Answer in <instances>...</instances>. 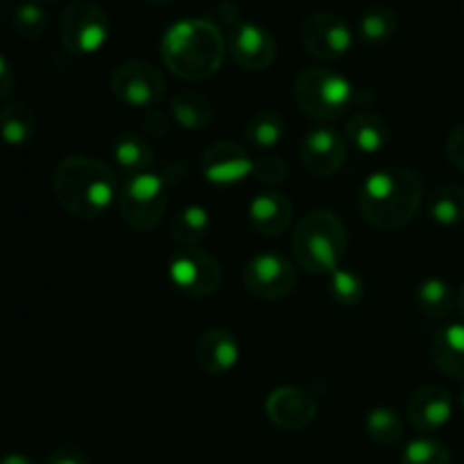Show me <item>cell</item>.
I'll return each mask as SVG.
<instances>
[{
	"mask_svg": "<svg viewBox=\"0 0 464 464\" xmlns=\"http://www.w3.org/2000/svg\"><path fill=\"white\" fill-rule=\"evenodd\" d=\"M329 295L338 306H358L362 302V297H365V284L352 270L338 267L334 275H329Z\"/></svg>",
	"mask_w": 464,
	"mask_h": 464,
	"instance_id": "cell-30",
	"label": "cell"
},
{
	"mask_svg": "<svg viewBox=\"0 0 464 464\" xmlns=\"http://www.w3.org/2000/svg\"><path fill=\"white\" fill-rule=\"evenodd\" d=\"M48 464H89V458H86L80 449L62 444V447L50 451Z\"/></svg>",
	"mask_w": 464,
	"mask_h": 464,
	"instance_id": "cell-36",
	"label": "cell"
},
{
	"mask_svg": "<svg viewBox=\"0 0 464 464\" xmlns=\"http://www.w3.org/2000/svg\"><path fill=\"white\" fill-rule=\"evenodd\" d=\"M111 91L121 102L134 109H157L166 93V80L154 63L131 59L111 72Z\"/></svg>",
	"mask_w": 464,
	"mask_h": 464,
	"instance_id": "cell-9",
	"label": "cell"
},
{
	"mask_svg": "<svg viewBox=\"0 0 464 464\" xmlns=\"http://www.w3.org/2000/svg\"><path fill=\"white\" fill-rule=\"evenodd\" d=\"M304 168L315 177H331L344 166L347 140L331 127H315L308 131L299 148Z\"/></svg>",
	"mask_w": 464,
	"mask_h": 464,
	"instance_id": "cell-13",
	"label": "cell"
},
{
	"mask_svg": "<svg viewBox=\"0 0 464 464\" xmlns=\"http://www.w3.org/2000/svg\"><path fill=\"white\" fill-rule=\"evenodd\" d=\"M254 175L263 184L276 186L288 177V166L279 157H261L254 161Z\"/></svg>",
	"mask_w": 464,
	"mask_h": 464,
	"instance_id": "cell-33",
	"label": "cell"
},
{
	"mask_svg": "<svg viewBox=\"0 0 464 464\" xmlns=\"http://www.w3.org/2000/svg\"><path fill=\"white\" fill-rule=\"evenodd\" d=\"M238 338L227 326H211L195 343V361L207 374H225L238 362Z\"/></svg>",
	"mask_w": 464,
	"mask_h": 464,
	"instance_id": "cell-17",
	"label": "cell"
},
{
	"mask_svg": "<svg viewBox=\"0 0 464 464\" xmlns=\"http://www.w3.org/2000/svg\"><path fill=\"white\" fill-rule=\"evenodd\" d=\"M208 229H211V216L204 207L190 204V207L181 208L170 222V234L184 247H198L207 238Z\"/></svg>",
	"mask_w": 464,
	"mask_h": 464,
	"instance_id": "cell-26",
	"label": "cell"
},
{
	"mask_svg": "<svg viewBox=\"0 0 464 464\" xmlns=\"http://www.w3.org/2000/svg\"><path fill=\"white\" fill-rule=\"evenodd\" d=\"M462 12H464V0H462Z\"/></svg>",
	"mask_w": 464,
	"mask_h": 464,
	"instance_id": "cell-42",
	"label": "cell"
},
{
	"mask_svg": "<svg viewBox=\"0 0 464 464\" xmlns=\"http://www.w3.org/2000/svg\"><path fill=\"white\" fill-rule=\"evenodd\" d=\"M390 125L376 113H356L344 125V140L362 154H379L390 143Z\"/></svg>",
	"mask_w": 464,
	"mask_h": 464,
	"instance_id": "cell-19",
	"label": "cell"
},
{
	"mask_svg": "<svg viewBox=\"0 0 464 464\" xmlns=\"http://www.w3.org/2000/svg\"><path fill=\"white\" fill-rule=\"evenodd\" d=\"M245 288L263 302H281L297 288L299 275L281 254L263 252L249 258L243 270Z\"/></svg>",
	"mask_w": 464,
	"mask_h": 464,
	"instance_id": "cell-10",
	"label": "cell"
},
{
	"mask_svg": "<svg viewBox=\"0 0 464 464\" xmlns=\"http://www.w3.org/2000/svg\"><path fill=\"white\" fill-rule=\"evenodd\" d=\"M365 430L374 442L392 447L403 440V420L392 408H372L365 417Z\"/></svg>",
	"mask_w": 464,
	"mask_h": 464,
	"instance_id": "cell-29",
	"label": "cell"
},
{
	"mask_svg": "<svg viewBox=\"0 0 464 464\" xmlns=\"http://www.w3.org/2000/svg\"><path fill=\"white\" fill-rule=\"evenodd\" d=\"M399 30V14L388 5H372L358 18V36L367 48L385 45Z\"/></svg>",
	"mask_w": 464,
	"mask_h": 464,
	"instance_id": "cell-21",
	"label": "cell"
},
{
	"mask_svg": "<svg viewBox=\"0 0 464 464\" xmlns=\"http://www.w3.org/2000/svg\"><path fill=\"white\" fill-rule=\"evenodd\" d=\"M293 98L299 111L306 113L313 121H338L353 104L361 93L356 86L340 72L331 68H304L293 86Z\"/></svg>",
	"mask_w": 464,
	"mask_h": 464,
	"instance_id": "cell-5",
	"label": "cell"
},
{
	"mask_svg": "<svg viewBox=\"0 0 464 464\" xmlns=\"http://www.w3.org/2000/svg\"><path fill=\"white\" fill-rule=\"evenodd\" d=\"M401 464H453L447 444L433 438H420L401 453Z\"/></svg>",
	"mask_w": 464,
	"mask_h": 464,
	"instance_id": "cell-31",
	"label": "cell"
},
{
	"mask_svg": "<svg viewBox=\"0 0 464 464\" xmlns=\"http://www.w3.org/2000/svg\"><path fill=\"white\" fill-rule=\"evenodd\" d=\"M424 202V181L411 168H383L362 181L358 207L372 227L381 231L406 229Z\"/></svg>",
	"mask_w": 464,
	"mask_h": 464,
	"instance_id": "cell-1",
	"label": "cell"
},
{
	"mask_svg": "<svg viewBox=\"0 0 464 464\" xmlns=\"http://www.w3.org/2000/svg\"><path fill=\"white\" fill-rule=\"evenodd\" d=\"M109 14L95 0H75L59 18V39L72 54H95L109 41Z\"/></svg>",
	"mask_w": 464,
	"mask_h": 464,
	"instance_id": "cell-7",
	"label": "cell"
},
{
	"mask_svg": "<svg viewBox=\"0 0 464 464\" xmlns=\"http://www.w3.org/2000/svg\"><path fill=\"white\" fill-rule=\"evenodd\" d=\"M415 302L417 308L426 317L440 320V317H447L451 313L453 304H456V295H453V288L447 281L433 276V279H426L417 285Z\"/></svg>",
	"mask_w": 464,
	"mask_h": 464,
	"instance_id": "cell-28",
	"label": "cell"
},
{
	"mask_svg": "<svg viewBox=\"0 0 464 464\" xmlns=\"http://www.w3.org/2000/svg\"><path fill=\"white\" fill-rule=\"evenodd\" d=\"M14 30L23 36V39H39L48 27V12L41 7L39 3H23L18 5L14 12Z\"/></svg>",
	"mask_w": 464,
	"mask_h": 464,
	"instance_id": "cell-32",
	"label": "cell"
},
{
	"mask_svg": "<svg viewBox=\"0 0 464 464\" xmlns=\"http://www.w3.org/2000/svg\"><path fill=\"white\" fill-rule=\"evenodd\" d=\"M143 130L150 139H161L170 131V118L161 111V109H148L143 118Z\"/></svg>",
	"mask_w": 464,
	"mask_h": 464,
	"instance_id": "cell-35",
	"label": "cell"
},
{
	"mask_svg": "<svg viewBox=\"0 0 464 464\" xmlns=\"http://www.w3.org/2000/svg\"><path fill=\"white\" fill-rule=\"evenodd\" d=\"M426 211L438 225L456 227L464 222V188L456 184H442L426 199Z\"/></svg>",
	"mask_w": 464,
	"mask_h": 464,
	"instance_id": "cell-25",
	"label": "cell"
},
{
	"mask_svg": "<svg viewBox=\"0 0 464 464\" xmlns=\"http://www.w3.org/2000/svg\"><path fill=\"white\" fill-rule=\"evenodd\" d=\"M430 356L442 374L464 381V324H449L438 331Z\"/></svg>",
	"mask_w": 464,
	"mask_h": 464,
	"instance_id": "cell-20",
	"label": "cell"
},
{
	"mask_svg": "<svg viewBox=\"0 0 464 464\" xmlns=\"http://www.w3.org/2000/svg\"><path fill=\"white\" fill-rule=\"evenodd\" d=\"M285 122L275 109H258L252 113L247 127H245V139L258 150H272L284 140Z\"/></svg>",
	"mask_w": 464,
	"mask_h": 464,
	"instance_id": "cell-27",
	"label": "cell"
},
{
	"mask_svg": "<svg viewBox=\"0 0 464 464\" xmlns=\"http://www.w3.org/2000/svg\"><path fill=\"white\" fill-rule=\"evenodd\" d=\"M293 222V204L281 193H261L249 202V225L261 236H281Z\"/></svg>",
	"mask_w": 464,
	"mask_h": 464,
	"instance_id": "cell-18",
	"label": "cell"
},
{
	"mask_svg": "<svg viewBox=\"0 0 464 464\" xmlns=\"http://www.w3.org/2000/svg\"><path fill=\"white\" fill-rule=\"evenodd\" d=\"M266 412L276 429L302 430L315 420L317 399L308 390L285 385V388H276L267 394Z\"/></svg>",
	"mask_w": 464,
	"mask_h": 464,
	"instance_id": "cell-14",
	"label": "cell"
},
{
	"mask_svg": "<svg viewBox=\"0 0 464 464\" xmlns=\"http://www.w3.org/2000/svg\"><path fill=\"white\" fill-rule=\"evenodd\" d=\"M168 208L166 179L154 172L127 177L118 190V211L134 231H150L161 222Z\"/></svg>",
	"mask_w": 464,
	"mask_h": 464,
	"instance_id": "cell-6",
	"label": "cell"
},
{
	"mask_svg": "<svg viewBox=\"0 0 464 464\" xmlns=\"http://www.w3.org/2000/svg\"><path fill=\"white\" fill-rule=\"evenodd\" d=\"M302 44L308 54L322 62H338L352 50L353 34L343 16L334 12H315L304 18Z\"/></svg>",
	"mask_w": 464,
	"mask_h": 464,
	"instance_id": "cell-11",
	"label": "cell"
},
{
	"mask_svg": "<svg viewBox=\"0 0 464 464\" xmlns=\"http://www.w3.org/2000/svg\"><path fill=\"white\" fill-rule=\"evenodd\" d=\"M227 45L234 62L245 71H266L276 59L275 36L258 23L243 21V18L231 25Z\"/></svg>",
	"mask_w": 464,
	"mask_h": 464,
	"instance_id": "cell-12",
	"label": "cell"
},
{
	"mask_svg": "<svg viewBox=\"0 0 464 464\" xmlns=\"http://www.w3.org/2000/svg\"><path fill=\"white\" fill-rule=\"evenodd\" d=\"M118 177L109 163L93 157H66L53 170V193L75 218H100L118 199Z\"/></svg>",
	"mask_w": 464,
	"mask_h": 464,
	"instance_id": "cell-2",
	"label": "cell"
},
{
	"mask_svg": "<svg viewBox=\"0 0 464 464\" xmlns=\"http://www.w3.org/2000/svg\"><path fill=\"white\" fill-rule=\"evenodd\" d=\"M113 161L127 172V177L140 175V172H150V166L154 163V150L140 134L127 131L121 134L113 143Z\"/></svg>",
	"mask_w": 464,
	"mask_h": 464,
	"instance_id": "cell-24",
	"label": "cell"
},
{
	"mask_svg": "<svg viewBox=\"0 0 464 464\" xmlns=\"http://www.w3.org/2000/svg\"><path fill=\"white\" fill-rule=\"evenodd\" d=\"M168 275L175 288L188 297L204 299L222 288L225 272L220 261L198 247H181L168 263Z\"/></svg>",
	"mask_w": 464,
	"mask_h": 464,
	"instance_id": "cell-8",
	"label": "cell"
},
{
	"mask_svg": "<svg viewBox=\"0 0 464 464\" xmlns=\"http://www.w3.org/2000/svg\"><path fill=\"white\" fill-rule=\"evenodd\" d=\"M170 116L179 127L188 131L204 130L213 121V104L207 95L184 91L170 100Z\"/></svg>",
	"mask_w": 464,
	"mask_h": 464,
	"instance_id": "cell-23",
	"label": "cell"
},
{
	"mask_svg": "<svg viewBox=\"0 0 464 464\" xmlns=\"http://www.w3.org/2000/svg\"><path fill=\"white\" fill-rule=\"evenodd\" d=\"M460 406H462V411H464V388H462V392H460Z\"/></svg>",
	"mask_w": 464,
	"mask_h": 464,
	"instance_id": "cell-41",
	"label": "cell"
},
{
	"mask_svg": "<svg viewBox=\"0 0 464 464\" xmlns=\"http://www.w3.org/2000/svg\"><path fill=\"white\" fill-rule=\"evenodd\" d=\"M227 44L220 27L207 18H184L166 30L161 57L177 77L188 82L216 75L225 59Z\"/></svg>",
	"mask_w": 464,
	"mask_h": 464,
	"instance_id": "cell-3",
	"label": "cell"
},
{
	"mask_svg": "<svg viewBox=\"0 0 464 464\" xmlns=\"http://www.w3.org/2000/svg\"><path fill=\"white\" fill-rule=\"evenodd\" d=\"M145 3H150V5H168V3H172V0H145Z\"/></svg>",
	"mask_w": 464,
	"mask_h": 464,
	"instance_id": "cell-40",
	"label": "cell"
},
{
	"mask_svg": "<svg viewBox=\"0 0 464 464\" xmlns=\"http://www.w3.org/2000/svg\"><path fill=\"white\" fill-rule=\"evenodd\" d=\"M0 464H36V462L30 460L27 456H21V453H9V456L0 458Z\"/></svg>",
	"mask_w": 464,
	"mask_h": 464,
	"instance_id": "cell-38",
	"label": "cell"
},
{
	"mask_svg": "<svg viewBox=\"0 0 464 464\" xmlns=\"http://www.w3.org/2000/svg\"><path fill=\"white\" fill-rule=\"evenodd\" d=\"M456 304H458V311H460V313H462V317H464V284H462L460 293H458V299H456Z\"/></svg>",
	"mask_w": 464,
	"mask_h": 464,
	"instance_id": "cell-39",
	"label": "cell"
},
{
	"mask_svg": "<svg viewBox=\"0 0 464 464\" xmlns=\"http://www.w3.org/2000/svg\"><path fill=\"white\" fill-rule=\"evenodd\" d=\"M408 421L415 426L420 433H435L444 429L453 417V399L447 388L442 385H424L415 390L408 399L406 406Z\"/></svg>",
	"mask_w": 464,
	"mask_h": 464,
	"instance_id": "cell-16",
	"label": "cell"
},
{
	"mask_svg": "<svg viewBox=\"0 0 464 464\" xmlns=\"http://www.w3.org/2000/svg\"><path fill=\"white\" fill-rule=\"evenodd\" d=\"M199 170H202L204 179L211 184L231 186L254 175V161L240 145L220 140L204 150L202 159H199Z\"/></svg>",
	"mask_w": 464,
	"mask_h": 464,
	"instance_id": "cell-15",
	"label": "cell"
},
{
	"mask_svg": "<svg viewBox=\"0 0 464 464\" xmlns=\"http://www.w3.org/2000/svg\"><path fill=\"white\" fill-rule=\"evenodd\" d=\"M447 159L456 170L464 172V121L458 122L447 139Z\"/></svg>",
	"mask_w": 464,
	"mask_h": 464,
	"instance_id": "cell-34",
	"label": "cell"
},
{
	"mask_svg": "<svg viewBox=\"0 0 464 464\" xmlns=\"http://www.w3.org/2000/svg\"><path fill=\"white\" fill-rule=\"evenodd\" d=\"M12 86H14V71L9 66L7 59L0 54V104L7 100V95L12 93Z\"/></svg>",
	"mask_w": 464,
	"mask_h": 464,
	"instance_id": "cell-37",
	"label": "cell"
},
{
	"mask_svg": "<svg viewBox=\"0 0 464 464\" xmlns=\"http://www.w3.org/2000/svg\"><path fill=\"white\" fill-rule=\"evenodd\" d=\"M36 131L34 111L25 102H7L0 107V139L12 148H23Z\"/></svg>",
	"mask_w": 464,
	"mask_h": 464,
	"instance_id": "cell-22",
	"label": "cell"
},
{
	"mask_svg": "<svg viewBox=\"0 0 464 464\" xmlns=\"http://www.w3.org/2000/svg\"><path fill=\"white\" fill-rule=\"evenodd\" d=\"M347 227L334 211L317 208L299 220L293 234V252L299 267L308 275L329 276L347 252Z\"/></svg>",
	"mask_w": 464,
	"mask_h": 464,
	"instance_id": "cell-4",
	"label": "cell"
}]
</instances>
